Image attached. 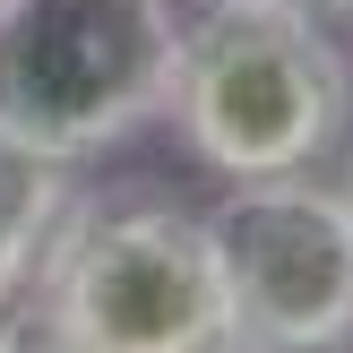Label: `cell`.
I'll use <instances>...</instances> for the list:
<instances>
[{"mask_svg":"<svg viewBox=\"0 0 353 353\" xmlns=\"http://www.w3.org/2000/svg\"><path fill=\"white\" fill-rule=\"evenodd\" d=\"M164 121L216 181L319 172L353 138V61L302 0H199L172 34Z\"/></svg>","mask_w":353,"mask_h":353,"instance_id":"6da1fadb","label":"cell"},{"mask_svg":"<svg viewBox=\"0 0 353 353\" xmlns=\"http://www.w3.org/2000/svg\"><path fill=\"white\" fill-rule=\"evenodd\" d=\"M95 353H224V276L207 216L155 181L69 190L26 293Z\"/></svg>","mask_w":353,"mask_h":353,"instance_id":"7a4b0ae2","label":"cell"},{"mask_svg":"<svg viewBox=\"0 0 353 353\" xmlns=\"http://www.w3.org/2000/svg\"><path fill=\"white\" fill-rule=\"evenodd\" d=\"M172 0H0V138L95 164L164 121Z\"/></svg>","mask_w":353,"mask_h":353,"instance_id":"3957f363","label":"cell"},{"mask_svg":"<svg viewBox=\"0 0 353 353\" xmlns=\"http://www.w3.org/2000/svg\"><path fill=\"white\" fill-rule=\"evenodd\" d=\"M207 241L224 276V336L241 353L353 345V207L336 181H233L207 207Z\"/></svg>","mask_w":353,"mask_h":353,"instance_id":"277c9868","label":"cell"},{"mask_svg":"<svg viewBox=\"0 0 353 353\" xmlns=\"http://www.w3.org/2000/svg\"><path fill=\"white\" fill-rule=\"evenodd\" d=\"M69 190H78V164H52V155L0 138V310L26 293L34 259H43L52 224L69 207Z\"/></svg>","mask_w":353,"mask_h":353,"instance_id":"5b68a950","label":"cell"},{"mask_svg":"<svg viewBox=\"0 0 353 353\" xmlns=\"http://www.w3.org/2000/svg\"><path fill=\"white\" fill-rule=\"evenodd\" d=\"M0 353H95V345L69 336L61 319H43L34 302H9V310H0Z\"/></svg>","mask_w":353,"mask_h":353,"instance_id":"8992f818","label":"cell"},{"mask_svg":"<svg viewBox=\"0 0 353 353\" xmlns=\"http://www.w3.org/2000/svg\"><path fill=\"white\" fill-rule=\"evenodd\" d=\"M336 190H345V207H353V138H345V181Z\"/></svg>","mask_w":353,"mask_h":353,"instance_id":"52a82bcc","label":"cell"},{"mask_svg":"<svg viewBox=\"0 0 353 353\" xmlns=\"http://www.w3.org/2000/svg\"><path fill=\"white\" fill-rule=\"evenodd\" d=\"M302 9H319V17H327V9H353V0H302Z\"/></svg>","mask_w":353,"mask_h":353,"instance_id":"ba28073f","label":"cell"},{"mask_svg":"<svg viewBox=\"0 0 353 353\" xmlns=\"http://www.w3.org/2000/svg\"><path fill=\"white\" fill-rule=\"evenodd\" d=\"M224 353H241V345H224Z\"/></svg>","mask_w":353,"mask_h":353,"instance_id":"9c48e42d","label":"cell"}]
</instances>
